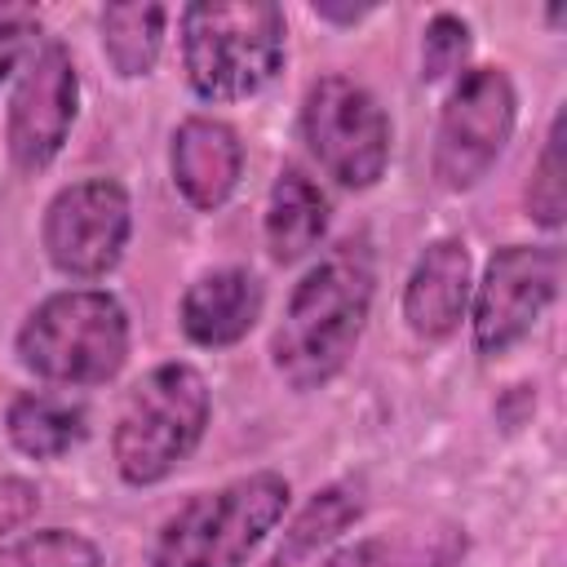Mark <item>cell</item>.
Listing matches in <instances>:
<instances>
[{"label":"cell","mask_w":567,"mask_h":567,"mask_svg":"<svg viewBox=\"0 0 567 567\" xmlns=\"http://www.w3.org/2000/svg\"><path fill=\"white\" fill-rule=\"evenodd\" d=\"M368 306H372V270L363 257L337 252L319 261L297 284L270 346L284 381L297 390H315L332 381L359 346Z\"/></svg>","instance_id":"obj_1"},{"label":"cell","mask_w":567,"mask_h":567,"mask_svg":"<svg viewBox=\"0 0 567 567\" xmlns=\"http://www.w3.org/2000/svg\"><path fill=\"white\" fill-rule=\"evenodd\" d=\"M186 80L208 102L266 89L284 62V9L270 0H204L182 13Z\"/></svg>","instance_id":"obj_2"},{"label":"cell","mask_w":567,"mask_h":567,"mask_svg":"<svg viewBox=\"0 0 567 567\" xmlns=\"http://www.w3.org/2000/svg\"><path fill=\"white\" fill-rule=\"evenodd\" d=\"M288 509V478L261 470L186 501L155 536L151 567H244Z\"/></svg>","instance_id":"obj_3"},{"label":"cell","mask_w":567,"mask_h":567,"mask_svg":"<svg viewBox=\"0 0 567 567\" xmlns=\"http://www.w3.org/2000/svg\"><path fill=\"white\" fill-rule=\"evenodd\" d=\"M18 359L58 385H102L128 359V315L97 288L58 292L18 328Z\"/></svg>","instance_id":"obj_4"},{"label":"cell","mask_w":567,"mask_h":567,"mask_svg":"<svg viewBox=\"0 0 567 567\" xmlns=\"http://www.w3.org/2000/svg\"><path fill=\"white\" fill-rule=\"evenodd\" d=\"M208 425V381L190 363H159L151 368L120 421H115V470L133 487H151L168 478L204 439Z\"/></svg>","instance_id":"obj_5"},{"label":"cell","mask_w":567,"mask_h":567,"mask_svg":"<svg viewBox=\"0 0 567 567\" xmlns=\"http://www.w3.org/2000/svg\"><path fill=\"white\" fill-rule=\"evenodd\" d=\"M301 133L315 159L341 186L363 190L385 173L390 120L377 106V97L346 75H323L310 84L306 106H301Z\"/></svg>","instance_id":"obj_6"},{"label":"cell","mask_w":567,"mask_h":567,"mask_svg":"<svg viewBox=\"0 0 567 567\" xmlns=\"http://www.w3.org/2000/svg\"><path fill=\"white\" fill-rule=\"evenodd\" d=\"M514 84L501 66H474L447 93L439 137H434V177L447 190H470L505 151L514 133Z\"/></svg>","instance_id":"obj_7"},{"label":"cell","mask_w":567,"mask_h":567,"mask_svg":"<svg viewBox=\"0 0 567 567\" xmlns=\"http://www.w3.org/2000/svg\"><path fill=\"white\" fill-rule=\"evenodd\" d=\"M133 230L128 190L111 177H89L53 195L44 213L49 261L71 279H102L124 257Z\"/></svg>","instance_id":"obj_8"},{"label":"cell","mask_w":567,"mask_h":567,"mask_svg":"<svg viewBox=\"0 0 567 567\" xmlns=\"http://www.w3.org/2000/svg\"><path fill=\"white\" fill-rule=\"evenodd\" d=\"M558 275H563L558 248H532V244L501 248L487 261L483 284L474 292V346L483 354H505L514 341H523L554 301Z\"/></svg>","instance_id":"obj_9"},{"label":"cell","mask_w":567,"mask_h":567,"mask_svg":"<svg viewBox=\"0 0 567 567\" xmlns=\"http://www.w3.org/2000/svg\"><path fill=\"white\" fill-rule=\"evenodd\" d=\"M75 62L71 53L49 40L22 71L18 93L9 102V155L22 173H40L66 142L71 120H75Z\"/></svg>","instance_id":"obj_10"},{"label":"cell","mask_w":567,"mask_h":567,"mask_svg":"<svg viewBox=\"0 0 567 567\" xmlns=\"http://www.w3.org/2000/svg\"><path fill=\"white\" fill-rule=\"evenodd\" d=\"M470 306V252L456 239H434L408 275L403 319L416 337L443 341L461 328Z\"/></svg>","instance_id":"obj_11"},{"label":"cell","mask_w":567,"mask_h":567,"mask_svg":"<svg viewBox=\"0 0 567 567\" xmlns=\"http://www.w3.org/2000/svg\"><path fill=\"white\" fill-rule=\"evenodd\" d=\"M168 164H173V182L177 190L213 213L230 199L235 182H239V164H244V146L235 137L230 124L221 120H208V115H190L177 133H173V151H168Z\"/></svg>","instance_id":"obj_12"},{"label":"cell","mask_w":567,"mask_h":567,"mask_svg":"<svg viewBox=\"0 0 567 567\" xmlns=\"http://www.w3.org/2000/svg\"><path fill=\"white\" fill-rule=\"evenodd\" d=\"M261 315V284L257 275L226 266L199 275L182 297V328L195 346H235Z\"/></svg>","instance_id":"obj_13"},{"label":"cell","mask_w":567,"mask_h":567,"mask_svg":"<svg viewBox=\"0 0 567 567\" xmlns=\"http://www.w3.org/2000/svg\"><path fill=\"white\" fill-rule=\"evenodd\" d=\"M328 230V199L319 195V186L301 173V168H284L270 186V204H266V244L275 261H297L301 252H310Z\"/></svg>","instance_id":"obj_14"},{"label":"cell","mask_w":567,"mask_h":567,"mask_svg":"<svg viewBox=\"0 0 567 567\" xmlns=\"http://www.w3.org/2000/svg\"><path fill=\"white\" fill-rule=\"evenodd\" d=\"M4 425H9V439L18 452H27L35 461H53L84 439V408L53 399V394H18L9 403Z\"/></svg>","instance_id":"obj_15"},{"label":"cell","mask_w":567,"mask_h":567,"mask_svg":"<svg viewBox=\"0 0 567 567\" xmlns=\"http://www.w3.org/2000/svg\"><path fill=\"white\" fill-rule=\"evenodd\" d=\"M359 509H363V501H359V492L350 483H332V487L315 492L310 505L284 527V540L270 554V567H297V563H306L319 545H328L337 532H346L359 518Z\"/></svg>","instance_id":"obj_16"},{"label":"cell","mask_w":567,"mask_h":567,"mask_svg":"<svg viewBox=\"0 0 567 567\" xmlns=\"http://www.w3.org/2000/svg\"><path fill=\"white\" fill-rule=\"evenodd\" d=\"M164 4H106L102 9V49L120 75H146L159 58Z\"/></svg>","instance_id":"obj_17"},{"label":"cell","mask_w":567,"mask_h":567,"mask_svg":"<svg viewBox=\"0 0 567 567\" xmlns=\"http://www.w3.org/2000/svg\"><path fill=\"white\" fill-rule=\"evenodd\" d=\"M0 567H102V554L93 540L49 527L35 536H22L0 549Z\"/></svg>","instance_id":"obj_18"},{"label":"cell","mask_w":567,"mask_h":567,"mask_svg":"<svg viewBox=\"0 0 567 567\" xmlns=\"http://www.w3.org/2000/svg\"><path fill=\"white\" fill-rule=\"evenodd\" d=\"M567 208V190H563V115H554L545 151L532 168V186H527V213L540 226H558Z\"/></svg>","instance_id":"obj_19"},{"label":"cell","mask_w":567,"mask_h":567,"mask_svg":"<svg viewBox=\"0 0 567 567\" xmlns=\"http://www.w3.org/2000/svg\"><path fill=\"white\" fill-rule=\"evenodd\" d=\"M465 58H470V27L456 13H434L430 27H425V44H421V75L443 80Z\"/></svg>","instance_id":"obj_20"},{"label":"cell","mask_w":567,"mask_h":567,"mask_svg":"<svg viewBox=\"0 0 567 567\" xmlns=\"http://www.w3.org/2000/svg\"><path fill=\"white\" fill-rule=\"evenodd\" d=\"M35 35H40V13L31 4H0V80L22 62Z\"/></svg>","instance_id":"obj_21"},{"label":"cell","mask_w":567,"mask_h":567,"mask_svg":"<svg viewBox=\"0 0 567 567\" xmlns=\"http://www.w3.org/2000/svg\"><path fill=\"white\" fill-rule=\"evenodd\" d=\"M40 505V492L35 483L27 478H0V532H13L22 527Z\"/></svg>","instance_id":"obj_22"},{"label":"cell","mask_w":567,"mask_h":567,"mask_svg":"<svg viewBox=\"0 0 567 567\" xmlns=\"http://www.w3.org/2000/svg\"><path fill=\"white\" fill-rule=\"evenodd\" d=\"M319 567H390V563H385V549L377 540H354V545L337 549L332 558H323Z\"/></svg>","instance_id":"obj_23"},{"label":"cell","mask_w":567,"mask_h":567,"mask_svg":"<svg viewBox=\"0 0 567 567\" xmlns=\"http://www.w3.org/2000/svg\"><path fill=\"white\" fill-rule=\"evenodd\" d=\"M319 18H332V22H359L368 13V4H354V9H337V4H315Z\"/></svg>","instance_id":"obj_24"}]
</instances>
